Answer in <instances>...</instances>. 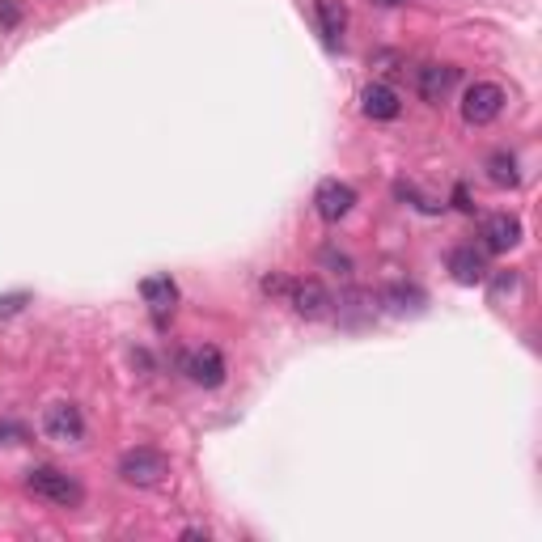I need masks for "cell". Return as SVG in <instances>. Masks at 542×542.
I'll use <instances>...</instances> for the list:
<instances>
[{"label":"cell","instance_id":"5b68a950","mask_svg":"<svg viewBox=\"0 0 542 542\" xmlns=\"http://www.w3.org/2000/svg\"><path fill=\"white\" fill-rule=\"evenodd\" d=\"M183 373L191 377L195 386H204V390H216V386H225V356L221 348H212V343H204V348H195L183 356Z\"/></svg>","mask_w":542,"mask_h":542},{"label":"cell","instance_id":"2e32d148","mask_svg":"<svg viewBox=\"0 0 542 542\" xmlns=\"http://www.w3.org/2000/svg\"><path fill=\"white\" fill-rule=\"evenodd\" d=\"M30 437L26 424H17V420H0V445H22Z\"/></svg>","mask_w":542,"mask_h":542},{"label":"cell","instance_id":"ffe728a7","mask_svg":"<svg viewBox=\"0 0 542 542\" xmlns=\"http://www.w3.org/2000/svg\"><path fill=\"white\" fill-rule=\"evenodd\" d=\"M0 17H5V26H13V22H17V9L9 5V0H0Z\"/></svg>","mask_w":542,"mask_h":542},{"label":"cell","instance_id":"8fae6325","mask_svg":"<svg viewBox=\"0 0 542 542\" xmlns=\"http://www.w3.org/2000/svg\"><path fill=\"white\" fill-rule=\"evenodd\" d=\"M449 276H454L458 284H483L487 280V255L475 246H458L454 255H449Z\"/></svg>","mask_w":542,"mask_h":542},{"label":"cell","instance_id":"ba28073f","mask_svg":"<svg viewBox=\"0 0 542 542\" xmlns=\"http://www.w3.org/2000/svg\"><path fill=\"white\" fill-rule=\"evenodd\" d=\"M479 238H483L487 255H509V250L521 242V221H517V216H509V212H496V216H487V221H483Z\"/></svg>","mask_w":542,"mask_h":542},{"label":"cell","instance_id":"52a82bcc","mask_svg":"<svg viewBox=\"0 0 542 542\" xmlns=\"http://www.w3.org/2000/svg\"><path fill=\"white\" fill-rule=\"evenodd\" d=\"M458 81H462V68H454V64H424V68H420V81H415V89H420V98H424V102L441 106V102L458 89Z\"/></svg>","mask_w":542,"mask_h":542},{"label":"cell","instance_id":"3957f363","mask_svg":"<svg viewBox=\"0 0 542 542\" xmlns=\"http://www.w3.org/2000/svg\"><path fill=\"white\" fill-rule=\"evenodd\" d=\"M504 89L496 81H475V85H466V94H462V119L471 123V128H487V123H496L500 111H504Z\"/></svg>","mask_w":542,"mask_h":542},{"label":"cell","instance_id":"4fadbf2b","mask_svg":"<svg viewBox=\"0 0 542 542\" xmlns=\"http://www.w3.org/2000/svg\"><path fill=\"white\" fill-rule=\"evenodd\" d=\"M318 26H322V43L339 47L343 26H348V9H343L339 0H318Z\"/></svg>","mask_w":542,"mask_h":542},{"label":"cell","instance_id":"6da1fadb","mask_svg":"<svg viewBox=\"0 0 542 542\" xmlns=\"http://www.w3.org/2000/svg\"><path fill=\"white\" fill-rule=\"evenodd\" d=\"M26 487L39 500L60 504V509H77V504L85 500V487L72 479L68 471H60V466H34V471L26 475Z\"/></svg>","mask_w":542,"mask_h":542},{"label":"cell","instance_id":"e0dca14e","mask_svg":"<svg viewBox=\"0 0 542 542\" xmlns=\"http://www.w3.org/2000/svg\"><path fill=\"white\" fill-rule=\"evenodd\" d=\"M26 305V293H9V297H0V318H9V314H17Z\"/></svg>","mask_w":542,"mask_h":542},{"label":"cell","instance_id":"7c38bea8","mask_svg":"<svg viewBox=\"0 0 542 542\" xmlns=\"http://www.w3.org/2000/svg\"><path fill=\"white\" fill-rule=\"evenodd\" d=\"M140 297H144V305H153V314L161 322V318H166V310H174L178 284L170 276H149V280H140Z\"/></svg>","mask_w":542,"mask_h":542},{"label":"cell","instance_id":"9a60e30c","mask_svg":"<svg viewBox=\"0 0 542 542\" xmlns=\"http://www.w3.org/2000/svg\"><path fill=\"white\" fill-rule=\"evenodd\" d=\"M487 178H492L496 187H517V183H521L517 157H513V153H492V161H487Z\"/></svg>","mask_w":542,"mask_h":542},{"label":"cell","instance_id":"30bf717a","mask_svg":"<svg viewBox=\"0 0 542 542\" xmlns=\"http://www.w3.org/2000/svg\"><path fill=\"white\" fill-rule=\"evenodd\" d=\"M360 111H365V119H373V123H390V119H399L403 102L390 85H369L365 94H360Z\"/></svg>","mask_w":542,"mask_h":542},{"label":"cell","instance_id":"277c9868","mask_svg":"<svg viewBox=\"0 0 542 542\" xmlns=\"http://www.w3.org/2000/svg\"><path fill=\"white\" fill-rule=\"evenodd\" d=\"M43 432H47V441H56V445H77L85 437V415L77 403H51L43 411Z\"/></svg>","mask_w":542,"mask_h":542},{"label":"cell","instance_id":"9c48e42d","mask_svg":"<svg viewBox=\"0 0 542 542\" xmlns=\"http://www.w3.org/2000/svg\"><path fill=\"white\" fill-rule=\"evenodd\" d=\"M288 293H293V310L301 314V318H327L331 314V293L327 288H322L318 280H301V284H293L288 288Z\"/></svg>","mask_w":542,"mask_h":542},{"label":"cell","instance_id":"5bb4252c","mask_svg":"<svg viewBox=\"0 0 542 542\" xmlns=\"http://www.w3.org/2000/svg\"><path fill=\"white\" fill-rule=\"evenodd\" d=\"M394 314H420L424 305H428V297H424V288L420 284H394V288H386V297H382Z\"/></svg>","mask_w":542,"mask_h":542},{"label":"cell","instance_id":"44dd1931","mask_svg":"<svg viewBox=\"0 0 542 542\" xmlns=\"http://www.w3.org/2000/svg\"><path fill=\"white\" fill-rule=\"evenodd\" d=\"M377 5H399V0H377Z\"/></svg>","mask_w":542,"mask_h":542},{"label":"cell","instance_id":"ac0fdd59","mask_svg":"<svg viewBox=\"0 0 542 542\" xmlns=\"http://www.w3.org/2000/svg\"><path fill=\"white\" fill-rule=\"evenodd\" d=\"M288 288H293V284H288L284 276H267V280H263V293H271V297H280V293H288Z\"/></svg>","mask_w":542,"mask_h":542},{"label":"cell","instance_id":"d6986e66","mask_svg":"<svg viewBox=\"0 0 542 542\" xmlns=\"http://www.w3.org/2000/svg\"><path fill=\"white\" fill-rule=\"evenodd\" d=\"M322 263H331V267H339V271H348V267H352L343 255H335V250H322Z\"/></svg>","mask_w":542,"mask_h":542},{"label":"cell","instance_id":"7a4b0ae2","mask_svg":"<svg viewBox=\"0 0 542 542\" xmlns=\"http://www.w3.org/2000/svg\"><path fill=\"white\" fill-rule=\"evenodd\" d=\"M170 475V458L161 454V449H128V454L119 458V479L132 483V487H157L161 479Z\"/></svg>","mask_w":542,"mask_h":542},{"label":"cell","instance_id":"8992f818","mask_svg":"<svg viewBox=\"0 0 542 542\" xmlns=\"http://www.w3.org/2000/svg\"><path fill=\"white\" fill-rule=\"evenodd\" d=\"M356 208V191L348 187V183H339V178H327V183H318V191H314V212L322 216V221H343Z\"/></svg>","mask_w":542,"mask_h":542}]
</instances>
